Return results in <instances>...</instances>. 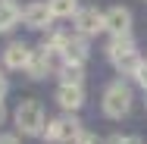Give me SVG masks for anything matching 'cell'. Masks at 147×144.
Wrapping results in <instances>:
<instances>
[{"mask_svg": "<svg viewBox=\"0 0 147 144\" xmlns=\"http://www.w3.org/2000/svg\"><path fill=\"white\" fill-rule=\"evenodd\" d=\"M75 144H97V135H91V132H82V135L75 138Z\"/></svg>", "mask_w": 147, "mask_h": 144, "instance_id": "cell-16", "label": "cell"}, {"mask_svg": "<svg viewBox=\"0 0 147 144\" xmlns=\"http://www.w3.org/2000/svg\"><path fill=\"white\" fill-rule=\"evenodd\" d=\"M88 59V41L78 34V38H69V44L63 47V63L66 66H85Z\"/></svg>", "mask_w": 147, "mask_h": 144, "instance_id": "cell-8", "label": "cell"}, {"mask_svg": "<svg viewBox=\"0 0 147 144\" xmlns=\"http://www.w3.org/2000/svg\"><path fill=\"white\" fill-rule=\"evenodd\" d=\"M135 78H138V85L147 91V63H141V69H138V75H135Z\"/></svg>", "mask_w": 147, "mask_h": 144, "instance_id": "cell-17", "label": "cell"}, {"mask_svg": "<svg viewBox=\"0 0 147 144\" xmlns=\"http://www.w3.org/2000/svg\"><path fill=\"white\" fill-rule=\"evenodd\" d=\"M131 88L125 85V82H113V85L103 91V113L110 116V119H122V116L131 110Z\"/></svg>", "mask_w": 147, "mask_h": 144, "instance_id": "cell-1", "label": "cell"}, {"mask_svg": "<svg viewBox=\"0 0 147 144\" xmlns=\"http://www.w3.org/2000/svg\"><path fill=\"white\" fill-rule=\"evenodd\" d=\"M59 78H63V85H69V88H82V82H85V69H82V66H66V63H63Z\"/></svg>", "mask_w": 147, "mask_h": 144, "instance_id": "cell-14", "label": "cell"}, {"mask_svg": "<svg viewBox=\"0 0 147 144\" xmlns=\"http://www.w3.org/2000/svg\"><path fill=\"white\" fill-rule=\"evenodd\" d=\"M22 22H25L28 28L41 31V28H47V25L53 22V16H50L47 3H28V6L22 9Z\"/></svg>", "mask_w": 147, "mask_h": 144, "instance_id": "cell-6", "label": "cell"}, {"mask_svg": "<svg viewBox=\"0 0 147 144\" xmlns=\"http://www.w3.org/2000/svg\"><path fill=\"white\" fill-rule=\"evenodd\" d=\"M16 125L22 135H44V107L38 100H22L16 110Z\"/></svg>", "mask_w": 147, "mask_h": 144, "instance_id": "cell-2", "label": "cell"}, {"mask_svg": "<svg viewBox=\"0 0 147 144\" xmlns=\"http://www.w3.org/2000/svg\"><path fill=\"white\" fill-rule=\"evenodd\" d=\"M22 22V9L16 6V0H0V31H13Z\"/></svg>", "mask_w": 147, "mask_h": 144, "instance_id": "cell-11", "label": "cell"}, {"mask_svg": "<svg viewBox=\"0 0 147 144\" xmlns=\"http://www.w3.org/2000/svg\"><path fill=\"white\" fill-rule=\"evenodd\" d=\"M47 9H50L53 19H75L78 3L75 0H47Z\"/></svg>", "mask_w": 147, "mask_h": 144, "instance_id": "cell-12", "label": "cell"}, {"mask_svg": "<svg viewBox=\"0 0 147 144\" xmlns=\"http://www.w3.org/2000/svg\"><path fill=\"white\" fill-rule=\"evenodd\" d=\"M75 31L82 34V38H88V34H97V31H103V13H97L94 6H85V9H78L75 13Z\"/></svg>", "mask_w": 147, "mask_h": 144, "instance_id": "cell-5", "label": "cell"}, {"mask_svg": "<svg viewBox=\"0 0 147 144\" xmlns=\"http://www.w3.org/2000/svg\"><path fill=\"white\" fill-rule=\"evenodd\" d=\"M31 59V47L22 44V41H13L6 50H3V66L6 69H25Z\"/></svg>", "mask_w": 147, "mask_h": 144, "instance_id": "cell-7", "label": "cell"}, {"mask_svg": "<svg viewBox=\"0 0 147 144\" xmlns=\"http://www.w3.org/2000/svg\"><path fill=\"white\" fill-rule=\"evenodd\" d=\"M50 66H53V57L41 47V50H31V59H28V66H25V72H28L31 78H44L50 72Z\"/></svg>", "mask_w": 147, "mask_h": 144, "instance_id": "cell-9", "label": "cell"}, {"mask_svg": "<svg viewBox=\"0 0 147 144\" xmlns=\"http://www.w3.org/2000/svg\"><path fill=\"white\" fill-rule=\"evenodd\" d=\"M3 119H6V107H3V100H0V125H3Z\"/></svg>", "mask_w": 147, "mask_h": 144, "instance_id": "cell-20", "label": "cell"}, {"mask_svg": "<svg viewBox=\"0 0 147 144\" xmlns=\"http://www.w3.org/2000/svg\"><path fill=\"white\" fill-rule=\"evenodd\" d=\"M107 53H110V59H116V57H125V53H135V41H131V34L113 38V41L107 44Z\"/></svg>", "mask_w": 147, "mask_h": 144, "instance_id": "cell-13", "label": "cell"}, {"mask_svg": "<svg viewBox=\"0 0 147 144\" xmlns=\"http://www.w3.org/2000/svg\"><path fill=\"white\" fill-rule=\"evenodd\" d=\"M107 144H141V138L138 135H113Z\"/></svg>", "mask_w": 147, "mask_h": 144, "instance_id": "cell-15", "label": "cell"}, {"mask_svg": "<svg viewBox=\"0 0 147 144\" xmlns=\"http://www.w3.org/2000/svg\"><path fill=\"white\" fill-rule=\"evenodd\" d=\"M6 91H9V82H6V75H0V100L6 97Z\"/></svg>", "mask_w": 147, "mask_h": 144, "instance_id": "cell-18", "label": "cell"}, {"mask_svg": "<svg viewBox=\"0 0 147 144\" xmlns=\"http://www.w3.org/2000/svg\"><path fill=\"white\" fill-rule=\"evenodd\" d=\"M0 144H19L16 135H0Z\"/></svg>", "mask_w": 147, "mask_h": 144, "instance_id": "cell-19", "label": "cell"}, {"mask_svg": "<svg viewBox=\"0 0 147 144\" xmlns=\"http://www.w3.org/2000/svg\"><path fill=\"white\" fill-rule=\"evenodd\" d=\"M57 100H59V107H63V110L75 113V110H82V103H85V91H82V88L59 85V91H57Z\"/></svg>", "mask_w": 147, "mask_h": 144, "instance_id": "cell-10", "label": "cell"}, {"mask_svg": "<svg viewBox=\"0 0 147 144\" xmlns=\"http://www.w3.org/2000/svg\"><path fill=\"white\" fill-rule=\"evenodd\" d=\"M85 128H82V122L75 119V116H59V119H50L47 125H44V138L53 144H66L72 141L75 144V138L82 135Z\"/></svg>", "mask_w": 147, "mask_h": 144, "instance_id": "cell-3", "label": "cell"}, {"mask_svg": "<svg viewBox=\"0 0 147 144\" xmlns=\"http://www.w3.org/2000/svg\"><path fill=\"white\" fill-rule=\"evenodd\" d=\"M103 28L110 31L113 38H122L131 31V9L128 6H113L103 13Z\"/></svg>", "mask_w": 147, "mask_h": 144, "instance_id": "cell-4", "label": "cell"}]
</instances>
